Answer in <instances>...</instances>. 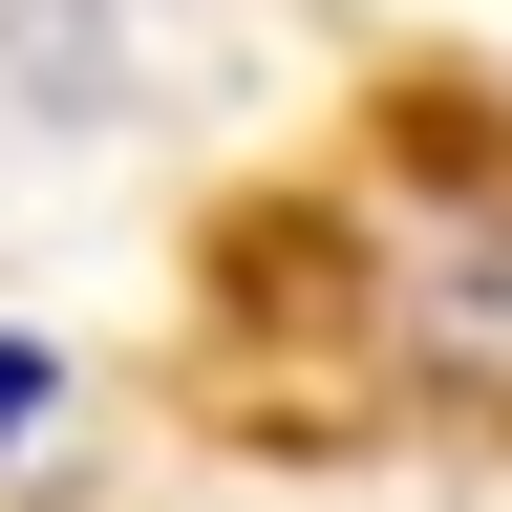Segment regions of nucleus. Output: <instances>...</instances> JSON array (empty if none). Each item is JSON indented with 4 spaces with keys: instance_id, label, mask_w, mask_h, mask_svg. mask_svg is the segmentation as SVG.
I'll return each mask as SVG.
<instances>
[{
    "instance_id": "1",
    "label": "nucleus",
    "mask_w": 512,
    "mask_h": 512,
    "mask_svg": "<svg viewBox=\"0 0 512 512\" xmlns=\"http://www.w3.org/2000/svg\"><path fill=\"white\" fill-rule=\"evenodd\" d=\"M22 406H43V363H22V342H0V448H22Z\"/></svg>"
}]
</instances>
